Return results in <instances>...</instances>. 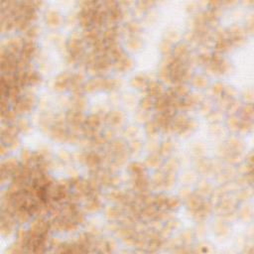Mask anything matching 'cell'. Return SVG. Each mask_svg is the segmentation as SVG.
I'll list each match as a JSON object with an SVG mask.
<instances>
[{
  "label": "cell",
  "instance_id": "6da1fadb",
  "mask_svg": "<svg viewBox=\"0 0 254 254\" xmlns=\"http://www.w3.org/2000/svg\"><path fill=\"white\" fill-rule=\"evenodd\" d=\"M46 21H47V23L49 24V26L56 27L58 25H60L62 18L56 11H53V10H51V11H49L47 13V15H46Z\"/></svg>",
  "mask_w": 254,
  "mask_h": 254
},
{
  "label": "cell",
  "instance_id": "7a4b0ae2",
  "mask_svg": "<svg viewBox=\"0 0 254 254\" xmlns=\"http://www.w3.org/2000/svg\"><path fill=\"white\" fill-rule=\"evenodd\" d=\"M107 119H108L110 123L114 124V125H118V124H120L123 121V115L119 111H114L110 113V115L107 117Z\"/></svg>",
  "mask_w": 254,
  "mask_h": 254
},
{
  "label": "cell",
  "instance_id": "3957f363",
  "mask_svg": "<svg viewBox=\"0 0 254 254\" xmlns=\"http://www.w3.org/2000/svg\"><path fill=\"white\" fill-rule=\"evenodd\" d=\"M180 206V201L177 198H169L167 199V208L175 209Z\"/></svg>",
  "mask_w": 254,
  "mask_h": 254
},
{
  "label": "cell",
  "instance_id": "277c9868",
  "mask_svg": "<svg viewBox=\"0 0 254 254\" xmlns=\"http://www.w3.org/2000/svg\"><path fill=\"white\" fill-rule=\"evenodd\" d=\"M16 125H17V127H18V129H19V131H24V132H26V131L30 128L29 122L27 121L26 119H20V120H18V121H17V124H16Z\"/></svg>",
  "mask_w": 254,
  "mask_h": 254
},
{
  "label": "cell",
  "instance_id": "5b68a950",
  "mask_svg": "<svg viewBox=\"0 0 254 254\" xmlns=\"http://www.w3.org/2000/svg\"><path fill=\"white\" fill-rule=\"evenodd\" d=\"M132 84L135 86V88H141V86L145 85L146 84V79L144 77H136L134 78L133 80H132Z\"/></svg>",
  "mask_w": 254,
  "mask_h": 254
},
{
  "label": "cell",
  "instance_id": "8992f818",
  "mask_svg": "<svg viewBox=\"0 0 254 254\" xmlns=\"http://www.w3.org/2000/svg\"><path fill=\"white\" fill-rule=\"evenodd\" d=\"M194 85L199 86V88H204L208 84V80L204 77H196L194 79Z\"/></svg>",
  "mask_w": 254,
  "mask_h": 254
},
{
  "label": "cell",
  "instance_id": "52a82bcc",
  "mask_svg": "<svg viewBox=\"0 0 254 254\" xmlns=\"http://www.w3.org/2000/svg\"><path fill=\"white\" fill-rule=\"evenodd\" d=\"M152 105H153V101H152V98H151V96H150V95L147 96V97H145V98L142 100V104H141V106H142V108H143L144 110H148Z\"/></svg>",
  "mask_w": 254,
  "mask_h": 254
},
{
  "label": "cell",
  "instance_id": "ba28073f",
  "mask_svg": "<svg viewBox=\"0 0 254 254\" xmlns=\"http://www.w3.org/2000/svg\"><path fill=\"white\" fill-rule=\"evenodd\" d=\"M161 50L163 53L167 54V55H169V53L172 51V48H171V42L168 41V40H165L163 43H162L161 45Z\"/></svg>",
  "mask_w": 254,
  "mask_h": 254
},
{
  "label": "cell",
  "instance_id": "9c48e42d",
  "mask_svg": "<svg viewBox=\"0 0 254 254\" xmlns=\"http://www.w3.org/2000/svg\"><path fill=\"white\" fill-rule=\"evenodd\" d=\"M172 147H173V146H172L170 141L164 142L161 146V152L163 154H169L171 152V150H172Z\"/></svg>",
  "mask_w": 254,
  "mask_h": 254
},
{
  "label": "cell",
  "instance_id": "30bf717a",
  "mask_svg": "<svg viewBox=\"0 0 254 254\" xmlns=\"http://www.w3.org/2000/svg\"><path fill=\"white\" fill-rule=\"evenodd\" d=\"M129 47L133 49V50H135V49H138L141 47V43H140L138 39H131L130 42H129Z\"/></svg>",
  "mask_w": 254,
  "mask_h": 254
},
{
  "label": "cell",
  "instance_id": "8fae6325",
  "mask_svg": "<svg viewBox=\"0 0 254 254\" xmlns=\"http://www.w3.org/2000/svg\"><path fill=\"white\" fill-rule=\"evenodd\" d=\"M223 85L219 84H215V85L213 86V93H220L221 91H223Z\"/></svg>",
  "mask_w": 254,
  "mask_h": 254
}]
</instances>
